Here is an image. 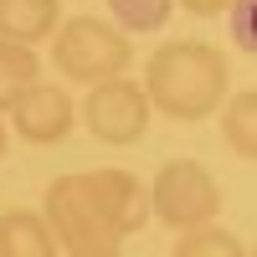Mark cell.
<instances>
[{"label":"cell","mask_w":257,"mask_h":257,"mask_svg":"<svg viewBox=\"0 0 257 257\" xmlns=\"http://www.w3.org/2000/svg\"><path fill=\"white\" fill-rule=\"evenodd\" d=\"M0 155H6V118H0Z\"/></svg>","instance_id":"obj_17"},{"label":"cell","mask_w":257,"mask_h":257,"mask_svg":"<svg viewBox=\"0 0 257 257\" xmlns=\"http://www.w3.org/2000/svg\"><path fill=\"white\" fill-rule=\"evenodd\" d=\"M221 139H226V149L237 160L257 155V93L252 88L226 93V103H221Z\"/></svg>","instance_id":"obj_10"},{"label":"cell","mask_w":257,"mask_h":257,"mask_svg":"<svg viewBox=\"0 0 257 257\" xmlns=\"http://www.w3.org/2000/svg\"><path fill=\"white\" fill-rule=\"evenodd\" d=\"M149 98H144V82L134 77H108V82H93L88 88V103H82V123H88V134L98 144H139L144 128H149Z\"/></svg>","instance_id":"obj_4"},{"label":"cell","mask_w":257,"mask_h":257,"mask_svg":"<svg viewBox=\"0 0 257 257\" xmlns=\"http://www.w3.org/2000/svg\"><path fill=\"white\" fill-rule=\"evenodd\" d=\"M11 128L26 144H62L72 134V118H77V108H72V98H67V88H57V82H31L26 93H21L16 103H11Z\"/></svg>","instance_id":"obj_6"},{"label":"cell","mask_w":257,"mask_h":257,"mask_svg":"<svg viewBox=\"0 0 257 257\" xmlns=\"http://www.w3.org/2000/svg\"><path fill=\"white\" fill-rule=\"evenodd\" d=\"M0 257H57V237L41 211H0Z\"/></svg>","instance_id":"obj_9"},{"label":"cell","mask_w":257,"mask_h":257,"mask_svg":"<svg viewBox=\"0 0 257 257\" xmlns=\"http://www.w3.org/2000/svg\"><path fill=\"white\" fill-rule=\"evenodd\" d=\"M231 93V67L216 41H165L144 62V98L149 108L175 118V123H201L226 103Z\"/></svg>","instance_id":"obj_1"},{"label":"cell","mask_w":257,"mask_h":257,"mask_svg":"<svg viewBox=\"0 0 257 257\" xmlns=\"http://www.w3.org/2000/svg\"><path fill=\"white\" fill-rule=\"evenodd\" d=\"M82 175H88V190H93L103 221H108V231H113V242L144 231V221H149V190L128 175V170L108 165V170H82Z\"/></svg>","instance_id":"obj_7"},{"label":"cell","mask_w":257,"mask_h":257,"mask_svg":"<svg viewBox=\"0 0 257 257\" xmlns=\"http://www.w3.org/2000/svg\"><path fill=\"white\" fill-rule=\"evenodd\" d=\"M47 41H52V67L67 82H88V88L93 82H108V77H123L128 62H134L128 31H118L103 16H72Z\"/></svg>","instance_id":"obj_2"},{"label":"cell","mask_w":257,"mask_h":257,"mask_svg":"<svg viewBox=\"0 0 257 257\" xmlns=\"http://www.w3.org/2000/svg\"><path fill=\"white\" fill-rule=\"evenodd\" d=\"M41 77V57L36 47H21V41H0V113Z\"/></svg>","instance_id":"obj_11"},{"label":"cell","mask_w":257,"mask_h":257,"mask_svg":"<svg viewBox=\"0 0 257 257\" xmlns=\"http://www.w3.org/2000/svg\"><path fill=\"white\" fill-rule=\"evenodd\" d=\"M149 216L170 231H190L221 216V185L201 160H165L149 180Z\"/></svg>","instance_id":"obj_3"},{"label":"cell","mask_w":257,"mask_h":257,"mask_svg":"<svg viewBox=\"0 0 257 257\" xmlns=\"http://www.w3.org/2000/svg\"><path fill=\"white\" fill-rule=\"evenodd\" d=\"M170 11H175V0H108V16L118 31H160Z\"/></svg>","instance_id":"obj_13"},{"label":"cell","mask_w":257,"mask_h":257,"mask_svg":"<svg viewBox=\"0 0 257 257\" xmlns=\"http://www.w3.org/2000/svg\"><path fill=\"white\" fill-rule=\"evenodd\" d=\"M252 11H257V0H231V6L221 11V16H226V26H231V47H237V52H257Z\"/></svg>","instance_id":"obj_14"},{"label":"cell","mask_w":257,"mask_h":257,"mask_svg":"<svg viewBox=\"0 0 257 257\" xmlns=\"http://www.w3.org/2000/svg\"><path fill=\"white\" fill-rule=\"evenodd\" d=\"M175 257H247V247L226 226L206 221V226H190V231L175 237Z\"/></svg>","instance_id":"obj_12"},{"label":"cell","mask_w":257,"mask_h":257,"mask_svg":"<svg viewBox=\"0 0 257 257\" xmlns=\"http://www.w3.org/2000/svg\"><path fill=\"white\" fill-rule=\"evenodd\" d=\"M175 6H185L190 16H221V11L231 6V0H175Z\"/></svg>","instance_id":"obj_15"},{"label":"cell","mask_w":257,"mask_h":257,"mask_svg":"<svg viewBox=\"0 0 257 257\" xmlns=\"http://www.w3.org/2000/svg\"><path fill=\"white\" fill-rule=\"evenodd\" d=\"M41 221L52 226L57 247H118L88 190V175H57L41 196Z\"/></svg>","instance_id":"obj_5"},{"label":"cell","mask_w":257,"mask_h":257,"mask_svg":"<svg viewBox=\"0 0 257 257\" xmlns=\"http://www.w3.org/2000/svg\"><path fill=\"white\" fill-rule=\"evenodd\" d=\"M62 26V0H0V41L36 47Z\"/></svg>","instance_id":"obj_8"},{"label":"cell","mask_w":257,"mask_h":257,"mask_svg":"<svg viewBox=\"0 0 257 257\" xmlns=\"http://www.w3.org/2000/svg\"><path fill=\"white\" fill-rule=\"evenodd\" d=\"M67 257H123L118 247H67Z\"/></svg>","instance_id":"obj_16"}]
</instances>
